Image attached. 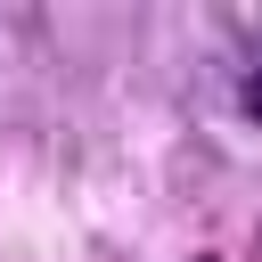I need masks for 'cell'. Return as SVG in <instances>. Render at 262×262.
<instances>
[]
</instances>
